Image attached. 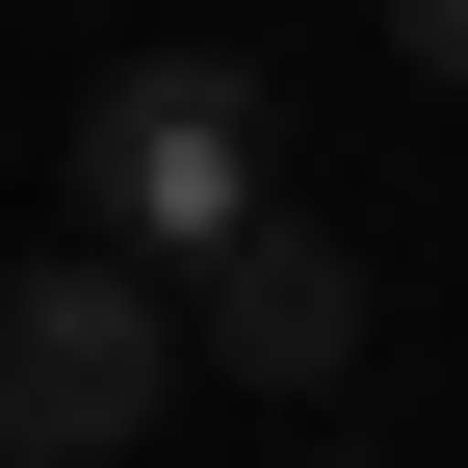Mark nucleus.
<instances>
[{
    "label": "nucleus",
    "mask_w": 468,
    "mask_h": 468,
    "mask_svg": "<svg viewBox=\"0 0 468 468\" xmlns=\"http://www.w3.org/2000/svg\"><path fill=\"white\" fill-rule=\"evenodd\" d=\"M365 27H390V52H417V79H468V0H365Z\"/></svg>",
    "instance_id": "nucleus-4"
},
{
    "label": "nucleus",
    "mask_w": 468,
    "mask_h": 468,
    "mask_svg": "<svg viewBox=\"0 0 468 468\" xmlns=\"http://www.w3.org/2000/svg\"><path fill=\"white\" fill-rule=\"evenodd\" d=\"M183 365H234V390H338V365H365V261L261 183V208L183 261Z\"/></svg>",
    "instance_id": "nucleus-3"
},
{
    "label": "nucleus",
    "mask_w": 468,
    "mask_h": 468,
    "mask_svg": "<svg viewBox=\"0 0 468 468\" xmlns=\"http://www.w3.org/2000/svg\"><path fill=\"white\" fill-rule=\"evenodd\" d=\"M156 390H208V365H183V286H156L131 234L0 261V468H131Z\"/></svg>",
    "instance_id": "nucleus-1"
},
{
    "label": "nucleus",
    "mask_w": 468,
    "mask_h": 468,
    "mask_svg": "<svg viewBox=\"0 0 468 468\" xmlns=\"http://www.w3.org/2000/svg\"><path fill=\"white\" fill-rule=\"evenodd\" d=\"M261 156H286L261 52H104L79 79V234H131V261H208L261 208Z\"/></svg>",
    "instance_id": "nucleus-2"
}]
</instances>
